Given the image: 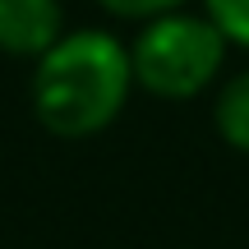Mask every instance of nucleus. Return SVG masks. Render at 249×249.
Returning <instances> with one entry per match:
<instances>
[{
	"instance_id": "f257e3e1",
	"label": "nucleus",
	"mask_w": 249,
	"mask_h": 249,
	"mask_svg": "<svg viewBox=\"0 0 249 249\" xmlns=\"http://www.w3.org/2000/svg\"><path fill=\"white\" fill-rule=\"evenodd\" d=\"M134 97L129 42L111 28H70L33 65L28 102L33 116L55 139H92L111 129Z\"/></svg>"
},
{
	"instance_id": "f03ea898",
	"label": "nucleus",
	"mask_w": 249,
	"mask_h": 249,
	"mask_svg": "<svg viewBox=\"0 0 249 249\" xmlns=\"http://www.w3.org/2000/svg\"><path fill=\"white\" fill-rule=\"evenodd\" d=\"M226 55H231V42L194 5L148 18V23H139L129 42L134 88L161 102H189L222 79Z\"/></svg>"
},
{
	"instance_id": "7ed1b4c3",
	"label": "nucleus",
	"mask_w": 249,
	"mask_h": 249,
	"mask_svg": "<svg viewBox=\"0 0 249 249\" xmlns=\"http://www.w3.org/2000/svg\"><path fill=\"white\" fill-rule=\"evenodd\" d=\"M70 33L60 0H0V55L9 60H42Z\"/></svg>"
},
{
	"instance_id": "20e7f679",
	"label": "nucleus",
	"mask_w": 249,
	"mask_h": 249,
	"mask_svg": "<svg viewBox=\"0 0 249 249\" xmlns=\"http://www.w3.org/2000/svg\"><path fill=\"white\" fill-rule=\"evenodd\" d=\"M213 124H217V134H222L226 148H235V152L249 157V70L231 74V79L217 88Z\"/></svg>"
},
{
	"instance_id": "39448f33",
	"label": "nucleus",
	"mask_w": 249,
	"mask_h": 249,
	"mask_svg": "<svg viewBox=\"0 0 249 249\" xmlns=\"http://www.w3.org/2000/svg\"><path fill=\"white\" fill-rule=\"evenodd\" d=\"M198 5L213 18V28L231 42V51L235 46L249 51V0H198Z\"/></svg>"
},
{
	"instance_id": "423d86ee",
	"label": "nucleus",
	"mask_w": 249,
	"mask_h": 249,
	"mask_svg": "<svg viewBox=\"0 0 249 249\" xmlns=\"http://www.w3.org/2000/svg\"><path fill=\"white\" fill-rule=\"evenodd\" d=\"M111 18H124V23H148V18L176 14V9H189L194 0H97Z\"/></svg>"
}]
</instances>
